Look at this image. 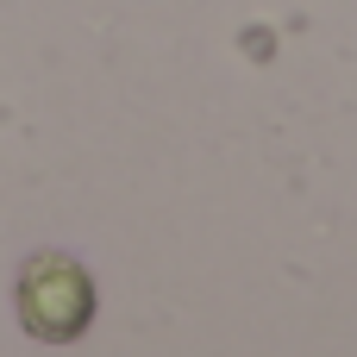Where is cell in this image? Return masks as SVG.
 <instances>
[{"instance_id":"6da1fadb","label":"cell","mask_w":357,"mask_h":357,"mask_svg":"<svg viewBox=\"0 0 357 357\" xmlns=\"http://www.w3.org/2000/svg\"><path fill=\"white\" fill-rule=\"evenodd\" d=\"M13 301H19V326H25L31 339H44V345H69V339H82L88 320H94V282H88V270H82L75 257H63V251H38V257L19 270Z\"/></svg>"}]
</instances>
